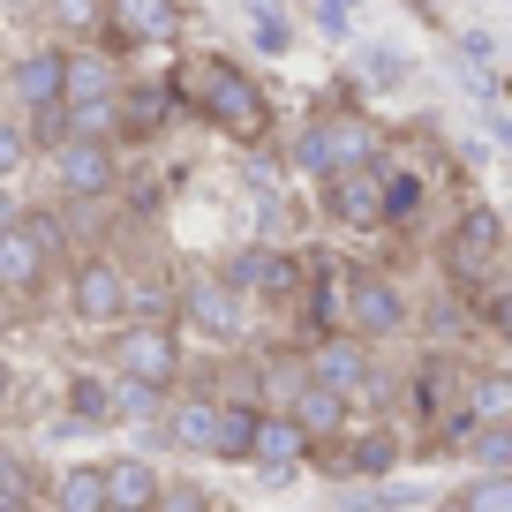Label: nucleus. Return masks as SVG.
Wrapping results in <instances>:
<instances>
[{
    "label": "nucleus",
    "mask_w": 512,
    "mask_h": 512,
    "mask_svg": "<svg viewBox=\"0 0 512 512\" xmlns=\"http://www.w3.org/2000/svg\"><path fill=\"white\" fill-rule=\"evenodd\" d=\"M46 505V475L23 445H0V512H38Z\"/></svg>",
    "instance_id": "25"
},
{
    "label": "nucleus",
    "mask_w": 512,
    "mask_h": 512,
    "mask_svg": "<svg viewBox=\"0 0 512 512\" xmlns=\"http://www.w3.org/2000/svg\"><path fill=\"white\" fill-rule=\"evenodd\" d=\"M362 76H377V91H384V83H400V76H407V53L369 46V53H362Z\"/></svg>",
    "instance_id": "34"
},
{
    "label": "nucleus",
    "mask_w": 512,
    "mask_h": 512,
    "mask_svg": "<svg viewBox=\"0 0 512 512\" xmlns=\"http://www.w3.org/2000/svg\"><path fill=\"white\" fill-rule=\"evenodd\" d=\"M181 113H196L204 128L234 136V144H272V91L234 61V53H189L174 68Z\"/></svg>",
    "instance_id": "1"
},
{
    "label": "nucleus",
    "mask_w": 512,
    "mask_h": 512,
    "mask_svg": "<svg viewBox=\"0 0 512 512\" xmlns=\"http://www.w3.org/2000/svg\"><path fill=\"white\" fill-rule=\"evenodd\" d=\"M8 309H16V302H8V287H0V317H8Z\"/></svg>",
    "instance_id": "37"
},
{
    "label": "nucleus",
    "mask_w": 512,
    "mask_h": 512,
    "mask_svg": "<svg viewBox=\"0 0 512 512\" xmlns=\"http://www.w3.org/2000/svg\"><path fill=\"white\" fill-rule=\"evenodd\" d=\"M23 211H31V204H23V196H16V181H0V234H8V226H16Z\"/></svg>",
    "instance_id": "36"
},
{
    "label": "nucleus",
    "mask_w": 512,
    "mask_h": 512,
    "mask_svg": "<svg viewBox=\"0 0 512 512\" xmlns=\"http://www.w3.org/2000/svg\"><path fill=\"white\" fill-rule=\"evenodd\" d=\"M430 211V174L422 166H400L384 151V226H415Z\"/></svg>",
    "instance_id": "23"
},
{
    "label": "nucleus",
    "mask_w": 512,
    "mask_h": 512,
    "mask_svg": "<svg viewBox=\"0 0 512 512\" xmlns=\"http://www.w3.org/2000/svg\"><path fill=\"white\" fill-rule=\"evenodd\" d=\"M317 196H324V219L339 234H377L384 226V159L377 166H339Z\"/></svg>",
    "instance_id": "12"
},
{
    "label": "nucleus",
    "mask_w": 512,
    "mask_h": 512,
    "mask_svg": "<svg viewBox=\"0 0 512 512\" xmlns=\"http://www.w3.org/2000/svg\"><path fill=\"white\" fill-rule=\"evenodd\" d=\"M219 272L234 279L241 294H256V302H294V287H302V256H294L287 241H241Z\"/></svg>",
    "instance_id": "11"
},
{
    "label": "nucleus",
    "mask_w": 512,
    "mask_h": 512,
    "mask_svg": "<svg viewBox=\"0 0 512 512\" xmlns=\"http://www.w3.org/2000/svg\"><path fill=\"white\" fill-rule=\"evenodd\" d=\"M467 415L512 422V369H467Z\"/></svg>",
    "instance_id": "28"
},
{
    "label": "nucleus",
    "mask_w": 512,
    "mask_h": 512,
    "mask_svg": "<svg viewBox=\"0 0 512 512\" xmlns=\"http://www.w3.org/2000/svg\"><path fill=\"white\" fill-rule=\"evenodd\" d=\"M46 174L61 204H106V196H121V151L106 136H61L46 151Z\"/></svg>",
    "instance_id": "9"
},
{
    "label": "nucleus",
    "mask_w": 512,
    "mask_h": 512,
    "mask_svg": "<svg viewBox=\"0 0 512 512\" xmlns=\"http://www.w3.org/2000/svg\"><path fill=\"white\" fill-rule=\"evenodd\" d=\"M467 309H475V324L490 339H512V279H490L482 294H467Z\"/></svg>",
    "instance_id": "30"
},
{
    "label": "nucleus",
    "mask_w": 512,
    "mask_h": 512,
    "mask_svg": "<svg viewBox=\"0 0 512 512\" xmlns=\"http://www.w3.org/2000/svg\"><path fill=\"white\" fill-rule=\"evenodd\" d=\"M407 407H415L422 430H437L445 415H460L467 407V362L452 347H422L415 369H407Z\"/></svg>",
    "instance_id": "10"
},
{
    "label": "nucleus",
    "mask_w": 512,
    "mask_h": 512,
    "mask_svg": "<svg viewBox=\"0 0 512 512\" xmlns=\"http://www.w3.org/2000/svg\"><path fill=\"white\" fill-rule=\"evenodd\" d=\"M61 407H68V422H83V430H106V422H121L113 369H76V377L61 384Z\"/></svg>",
    "instance_id": "19"
},
{
    "label": "nucleus",
    "mask_w": 512,
    "mask_h": 512,
    "mask_svg": "<svg viewBox=\"0 0 512 512\" xmlns=\"http://www.w3.org/2000/svg\"><path fill=\"white\" fill-rule=\"evenodd\" d=\"M121 46H68V98H121Z\"/></svg>",
    "instance_id": "20"
},
{
    "label": "nucleus",
    "mask_w": 512,
    "mask_h": 512,
    "mask_svg": "<svg viewBox=\"0 0 512 512\" xmlns=\"http://www.w3.org/2000/svg\"><path fill=\"white\" fill-rule=\"evenodd\" d=\"M61 294H68V317H76V324L106 332V324L128 317V264L91 241V249H76V256L61 264Z\"/></svg>",
    "instance_id": "7"
},
{
    "label": "nucleus",
    "mask_w": 512,
    "mask_h": 512,
    "mask_svg": "<svg viewBox=\"0 0 512 512\" xmlns=\"http://www.w3.org/2000/svg\"><path fill=\"white\" fill-rule=\"evenodd\" d=\"M505 264V211L497 204H460V219L437 241V272H445L452 294H482Z\"/></svg>",
    "instance_id": "5"
},
{
    "label": "nucleus",
    "mask_w": 512,
    "mask_h": 512,
    "mask_svg": "<svg viewBox=\"0 0 512 512\" xmlns=\"http://www.w3.org/2000/svg\"><path fill=\"white\" fill-rule=\"evenodd\" d=\"M287 415L302 422V430H309V445H317V437H339V430L354 422V400H347V392H332L324 377H302V384L287 392Z\"/></svg>",
    "instance_id": "17"
},
{
    "label": "nucleus",
    "mask_w": 512,
    "mask_h": 512,
    "mask_svg": "<svg viewBox=\"0 0 512 512\" xmlns=\"http://www.w3.org/2000/svg\"><path fill=\"white\" fill-rule=\"evenodd\" d=\"M68 136H106V144H121V98H68Z\"/></svg>",
    "instance_id": "29"
},
{
    "label": "nucleus",
    "mask_w": 512,
    "mask_h": 512,
    "mask_svg": "<svg viewBox=\"0 0 512 512\" xmlns=\"http://www.w3.org/2000/svg\"><path fill=\"white\" fill-rule=\"evenodd\" d=\"M249 467H309V430L287 407H264V415H256V460Z\"/></svg>",
    "instance_id": "21"
},
{
    "label": "nucleus",
    "mask_w": 512,
    "mask_h": 512,
    "mask_svg": "<svg viewBox=\"0 0 512 512\" xmlns=\"http://www.w3.org/2000/svg\"><path fill=\"white\" fill-rule=\"evenodd\" d=\"M181 0H106V23H98V31L113 38V46H136V53H151V46H174L181 38Z\"/></svg>",
    "instance_id": "14"
},
{
    "label": "nucleus",
    "mask_w": 512,
    "mask_h": 512,
    "mask_svg": "<svg viewBox=\"0 0 512 512\" xmlns=\"http://www.w3.org/2000/svg\"><path fill=\"white\" fill-rule=\"evenodd\" d=\"M219 512H226V505H219Z\"/></svg>",
    "instance_id": "38"
},
{
    "label": "nucleus",
    "mask_w": 512,
    "mask_h": 512,
    "mask_svg": "<svg viewBox=\"0 0 512 512\" xmlns=\"http://www.w3.org/2000/svg\"><path fill=\"white\" fill-rule=\"evenodd\" d=\"M113 377H144V384H181L189 377V332L174 317H121L98 332Z\"/></svg>",
    "instance_id": "4"
},
{
    "label": "nucleus",
    "mask_w": 512,
    "mask_h": 512,
    "mask_svg": "<svg viewBox=\"0 0 512 512\" xmlns=\"http://www.w3.org/2000/svg\"><path fill=\"white\" fill-rule=\"evenodd\" d=\"M437 512H512V467H475Z\"/></svg>",
    "instance_id": "27"
},
{
    "label": "nucleus",
    "mask_w": 512,
    "mask_h": 512,
    "mask_svg": "<svg viewBox=\"0 0 512 512\" xmlns=\"http://www.w3.org/2000/svg\"><path fill=\"white\" fill-rule=\"evenodd\" d=\"M256 415H264L256 400H219V445H211V460L249 467L256 460Z\"/></svg>",
    "instance_id": "26"
},
{
    "label": "nucleus",
    "mask_w": 512,
    "mask_h": 512,
    "mask_svg": "<svg viewBox=\"0 0 512 512\" xmlns=\"http://www.w3.org/2000/svg\"><path fill=\"white\" fill-rule=\"evenodd\" d=\"M174 324H181V332H196L211 354H226V347H256L249 294H241L226 272H174Z\"/></svg>",
    "instance_id": "3"
},
{
    "label": "nucleus",
    "mask_w": 512,
    "mask_h": 512,
    "mask_svg": "<svg viewBox=\"0 0 512 512\" xmlns=\"http://www.w3.org/2000/svg\"><path fill=\"white\" fill-rule=\"evenodd\" d=\"M159 490H166V475L144 460V452H113L106 460V505L113 512H151Z\"/></svg>",
    "instance_id": "18"
},
{
    "label": "nucleus",
    "mask_w": 512,
    "mask_h": 512,
    "mask_svg": "<svg viewBox=\"0 0 512 512\" xmlns=\"http://www.w3.org/2000/svg\"><path fill=\"white\" fill-rule=\"evenodd\" d=\"M8 98H16V113L68 98V46H31V53H16V61H8Z\"/></svg>",
    "instance_id": "15"
},
{
    "label": "nucleus",
    "mask_w": 512,
    "mask_h": 512,
    "mask_svg": "<svg viewBox=\"0 0 512 512\" xmlns=\"http://www.w3.org/2000/svg\"><path fill=\"white\" fill-rule=\"evenodd\" d=\"M249 23H256V46H264V53H287L294 46L287 8H279V0H249Z\"/></svg>",
    "instance_id": "32"
},
{
    "label": "nucleus",
    "mask_w": 512,
    "mask_h": 512,
    "mask_svg": "<svg viewBox=\"0 0 512 512\" xmlns=\"http://www.w3.org/2000/svg\"><path fill=\"white\" fill-rule=\"evenodd\" d=\"M287 166H294L302 181H317V189H324V181L339 174V144H332V128H324V113H309V121L294 128V144H287Z\"/></svg>",
    "instance_id": "24"
},
{
    "label": "nucleus",
    "mask_w": 512,
    "mask_h": 512,
    "mask_svg": "<svg viewBox=\"0 0 512 512\" xmlns=\"http://www.w3.org/2000/svg\"><path fill=\"white\" fill-rule=\"evenodd\" d=\"M309 377H324L332 392H347L354 407H384L392 400V369H384V347L377 339H362V332H324V339H309Z\"/></svg>",
    "instance_id": "6"
},
{
    "label": "nucleus",
    "mask_w": 512,
    "mask_h": 512,
    "mask_svg": "<svg viewBox=\"0 0 512 512\" xmlns=\"http://www.w3.org/2000/svg\"><path fill=\"white\" fill-rule=\"evenodd\" d=\"M16 407H23V377H16V362L0 354V430L16 422Z\"/></svg>",
    "instance_id": "35"
},
{
    "label": "nucleus",
    "mask_w": 512,
    "mask_h": 512,
    "mask_svg": "<svg viewBox=\"0 0 512 512\" xmlns=\"http://www.w3.org/2000/svg\"><path fill=\"white\" fill-rule=\"evenodd\" d=\"M68 264V219L53 204H31L8 234H0V287L8 302H38Z\"/></svg>",
    "instance_id": "2"
},
{
    "label": "nucleus",
    "mask_w": 512,
    "mask_h": 512,
    "mask_svg": "<svg viewBox=\"0 0 512 512\" xmlns=\"http://www.w3.org/2000/svg\"><path fill=\"white\" fill-rule=\"evenodd\" d=\"M181 113L174 83H121V144H159Z\"/></svg>",
    "instance_id": "16"
},
{
    "label": "nucleus",
    "mask_w": 512,
    "mask_h": 512,
    "mask_svg": "<svg viewBox=\"0 0 512 512\" xmlns=\"http://www.w3.org/2000/svg\"><path fill=\"white\" fill-rule=\"evenodd\" d=\"M31 159H38V144H31V121H23V113H0V181H16Z\"/></svg>",
    "instance_id": "31"
},
{
    "label": "nucleus",
    "mask_w": 512,
    "mask_h": 512,
    "mask_svg": "<svg viewBox=\"0 0 512 512\" xmlns=\"http://www.w3.org/2000/svg\"><path fill=\"white\" fill-rule=\"evenodd\" d=\"M159 445L211 460V445H219V392H204V384H174V392H166V415H159Z\"/></svg>",
    "instance_id": "13"
},
{
    "label": "nucleus",
    "mask_w": 512,
    "mask_h": 512,
    "mask_svg": "<svg viewBox=\"0 0 512 512\" xmlns=\"http://www.w3.org/2000/svg\"><path fill=\"white\" fill-rule=\"evenodd\" d=\"M347 332L377 339V347L407 339V332H415V302H407V287L392 272H377V264H347Z\"/></svg>",
    "instance_id": "8"
},
{
    "label": "nucleus",
    "mask_w": 512,
    "mask_h": 512,
    "mask_svg": "<svg viewBox=\"0 0 512 512\" xmlns=\"http://www.w3.org/2000/svg\"><path fill=\"white\" fill-rule=\"evenodd\" d=\"M46 512H113L106 505V460H76L46 482Z\"/></svg>",
    "instance_id": "22"
},
{
    "label": "nucleus",
    "mask_w": 512,
    "mask_h": 512,
    "mask_svg": "<svg viewBox=\"0 0 512 512\" xmlns=\"http://www.w3.org/2000/svg\"><path fill=\"white\" fill-rule=\"evenodd\" d=\"M151 512H219V497L204 490V482H166L159 490V505Z\"/></svg>",
    "instance_id": "33"
}]
</instances>
